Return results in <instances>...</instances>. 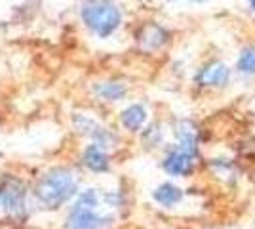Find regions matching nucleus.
<instances>
[{
	"label": "nucleus",
	"mask_w": 255,
	"mask_h": 229,
	"mask_svg": "<svg viewBox=\"0 0 255 229\" xmlns=\"http://www.w3.org/2000/svg\"><path fill=\"white\" fill-rule=\"evenodd\" d=\"M192 168H194V155L183 149H175L164 161V170L171 176H189Z\"/></svg>",
	"instance_id": "39448f33"
},
{
	"label": "nucleus",
	"mask_w": 255,
	"mask_h": 229,
	"mask_svg": "<svg viewBox=\"0 0 255 229\" xmlns=\"http://www.w3.org/2000/svg\"><path fill=\"white\" fill-rule=\"evenodd\" d=\"M23 207H25V186L13 178H6L0 184V208L10 214H19Z\"/></svg>",
	"instance_id": "7ed1b4c3"
},
{
	"label": "nucleus",
	"mask_w": 255,
	"mask_h": 229,
	"mask_svg": "<svg viewBox=\"0 0 255 229\" xmlns=\"http://www.w3.org/2000/svg\"><path fill=\"white\" fill-rule=\"evenodd\" d=\"M152 197L162 207H173L183 199V191L177 186H173V184H162V186L154 189Z\"/></svg>",
	"instance_id": "0eeeda50"
},
{
	"label": "nucleus",
	"mask_w": 255,
	"mask_h": 229,
	"mask_svg": "<svg viewBox=\"0 0 255 229\" xmlns=\"http://www.w3.org/2000/svg\"><path fill=\"white\" fill-rule=\"evenodd\" d=\"M229 78H231V69L219 61L204 67L196 76L198 84H202V86H225L229 82Z\"/></svg>",
	"instance_id": "423d86ee"
},
{
	"label": "nucleus",
	"mask_w": 255,
	"mask_h": 229,
	"mask_svg": "<svg viewBox=\"0 0 255 229\" xmlns=\"http://www.w3.org/2000/svg\"><path fill=\"white\" fill-rule=\"evenodd\" d=\"M96 92L101 96V98L109 99V101H113V99H118L122 98L124 94H126V88L120 86V84H113V82H107V84H99L96 86Z\"/></svg>",
	"instance_id": "9b49d317"
},
{
	"label": "nucleus",
	"mask_w": 255,
	"mask_h": 229,
	"mask_svg": "<svg viewBox=\"0 0 255 229\" xmlns=\"http://www.w3.org/2000/svg\"><path fill=\"white\" fill-rule=\"evenodd\" d=\"M111 218L97 216L96 210H88V208H75L71 218L67 220L65 229H99L101 226L109 224Z\"/></svg>",
	"instance_id": "20e7f679"
},
{
	"label": "nucleus",
	"mask_w": 255,
	"mask_h": 229,
	"mask_svg": "<svg viewBox=\"0 0 255 229\" xmlns=\"http://www.w3.org/2000/svg\"><path fill=\"white\" fill-rule=\"evenodd\" d=\"M250 6H252V10L255 11V0H250Z\"/></svg>",
	"instance_id": "f8f14e48"
},
{
	"label": "nucleus",
	"mask_w": 255,
	"mask_h": 229,
	"mask_svg": "<svg viewBox=\"0 0 255 229\" xmlns=\"http://www.w3.org/2000/svg\"><path fill=\"white\" fill-rule=\"evenodd\" d=\"M236 67H238V71H240V73L254 75L255 73V50L254 48H246L244 52L240 54V57H238Z\"/></svg>",
	"instance_id": "9d476101"
},
{
	"label": "nucleus",
	"mask_w": 255,
	"mask_h": 229,
	"mask_svg": "<svg viewBox=\"0 0 255 229\" xmlns=\"http://www.w3.org/2000/svg\"><path fill=\"white\" fill-rule=\"evenodd\" d=\"M82 19L88 29L97 36H109L122 21L120 10L111 0H88L82 6Z\"/></svg>",
	"instance_id": "f03ea898"
},
{
	"label": "nucleus",
	"mask_w": 255,
	"mask_h": 229,
	"mask_svg": "<svg viewBox=\"0 0 255 229\" xmlns=\"http://www.w3.org/2000/svg\"><path fill=\"white\" fill-rule=\"evenodd\" d=\"M38 201L48 208H57L67 203L76 193V180L71 170L53 168L52 172L44 176L36 186Z\"/></svg>",
	"instance_id": "f257e3e1"
},
{
	"label": "nucleus",
	"mask_w": 255,
	"mask_h": 229,
	"mask_svg": "<svg viewBox=\"0 0 255 229\" xmlns=\"http://www.w3.org/2000/svg\"><path fill=\"white\" fill-rule=\"evenodd\" d=\"M145 120H147V111L143 105H129L128 109L122 111V124L128 130L137 132Z\"/></svg>",
	"instance_id": "1a4fd4ad"
},
{
	"label": "nucleus",
	"mask_w": 255,
	"mask_h": 229,
	"mask_svg": "<svg viewBox=\"0 0 255 229\" xmlns=\"http://www.w3.org/2000/svg\"><path fill=\"white\" fill-rule=\"evenodd\" d=\"M194 2H206V0H194Z\"/></svg>",
	"instance_id": "ddd939ff"
},
{
	"label": "nucleus",
	"mask_w": 255,
	"mask_h": 229,
	"mask_svg": "<svg viewBox=\"0 0 255 229\" xmlns=\"http://www.w3.org/2000/svg\"><path fill=\"white\" fill-rule=\"evenodd\" d=\"M84 164L94 172H105L109 170V159L99 145H90L84 151Z\"/></svg>",
	"instance_id": "6e6552de"
}]
</instances>
